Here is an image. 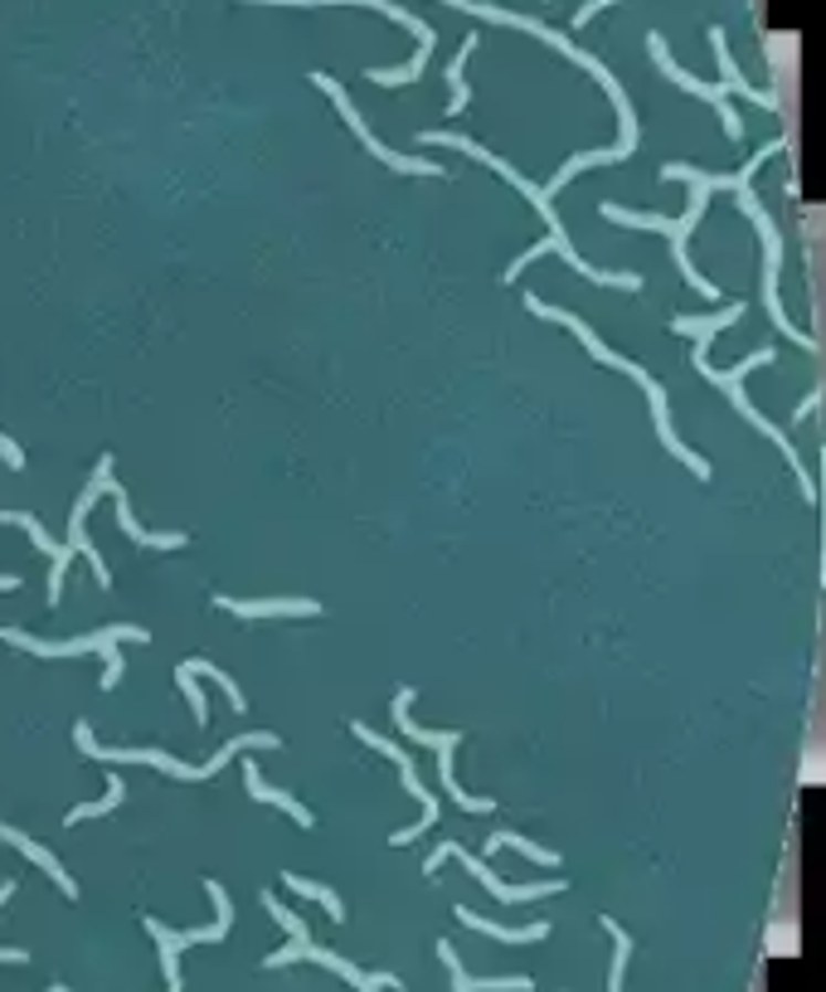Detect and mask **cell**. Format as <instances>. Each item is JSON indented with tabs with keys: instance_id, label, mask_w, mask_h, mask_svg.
<instances>
[{
	"instance_id": "cell-31",
	"label": "cell",
	"mask_w": 826,
	"mask_h": 992,
	"mask_svg": "<svg viewBox=\"0 0 826 992\" xmlns=\"http://www.w3.org/2000/svg\"><path fill=\"white\" fill-rule=\"evenodd\" d=\"M176 681H180V691H185V701H190V710H195V725H205L209 720V706H205V691L195 686V677L185 667H176Z\"/></svg>"
},
{
	"instance_id": "cell-14",
	"label": "cell",
	"mask_w": 826,
	"mask_h": 992,
	"mask_svg": "<svg viewBox=\"0 0 826 992\" xmlns=\"http://www.w3.org/2000/svg\"><path fill=\"white\" fill-rule=\"evenodd\" d=\"M215 604L239 618H316L322 614L316 598H215Z\"/></svg>"
},
{
	"instance_id": "cell-33",
	"label": "cell",
	"mask_w": 826,
	"mask_h": 992,
	"mask_svg": "<svg viewBox=\"0 0 826 992\" xmlns=\"http://www.w3.org/2000/svg\"><path fill=\"white\" fill-rule=\"evenodd\" d=\"M0 462H6V468H15V472L24 468V452H20V443H15V438H6V434H0Z\"/></svg>"
},
{
	"instance_id": "cell-24",
	"label": "cell",
	"mask_w": 826,
	"mask_h": 992,
	"mask_svg": "<svg viewBox=\"0 0 826 992\" xmlns=\"http://www.w3.org/2000/svg\"><path fill=\"white\" fill-rule=\"evenodd\" d=\"M282 886H287V890H297V896H306V900H316V905H322V910H326L336 925L345 920V905H341V896H336V890H331V886H322V880H306V876H297V871H287V876H282Z\"/></svg>"
},
{
	"instance_id": "cell-17",
	"label": "cell",
	"mask_w": 826,
	"mask_h": 992,
	"mask_svg": "<svg viewBox=\"0 0 826 992\" xmlns=\"http://www.w3.org/2000/svg\"><path fill=\"white\" fill-rule=\"evenodd\" d=\"M268 6H375L379 15H389V20H399V24H409V30L418 34V49L424 54H433V30H428L424 20L414 15V10H404V6H394V0H268Z\"/></svg>"
},
{
	"instance_id": "cell-35",
	"label": "cell",
	"mask_w": 826,
	"mask_h": 992,
	"mask_svg": "<svg viewBox=\"0 0 826 992\" xmlns=\"http://www.w3.org/2000/svg\"><path fill=\"white\" fill-rule=\"evenodd\" d=\"M817 404H822V389H812V395H807V399H803V404H797V414H793V424H797V419H803V414H812V409H817Z\"/></svg>"
},
{
	"instance_id": "cell-3",
	"label": "cell",
	"mask_w": 826,
	"mask_h": 992,
	"mask_svg": "<svg viewBox=\"0 0 826 992\" xmlns=\"http://www.w3.org/2000/svg\"><path fill=\"white\" fill-rule=\"evenodd\" d=\"M759 365H773V351H769V346H763V351H754V355H749V361H739L734 370H714V365H710V336H700V341H696V370L705 375L710 385H720L724 395H730V404H734V409L744 414V419L754 424L759 434L769 438V443H778V448H783V458L793 462V472H797V477H803L807 497H817V487H812V482H807V472H803V452H797L793 443H787V434H783V428H773V424H769V419H763V414L754 409V404H749V395H744V375H749V370H759Z\"/></svg>"
},
{
	"instance_id": "cell-11",
	"label": "cell",
	"mask_w": 826,
	"mask_h": 992,
	"mask_svg": "<svg viewBox=\"0 0 826 992\" xmlns=\"http://www.w3.org/2000/svg\"><path fill=\"white\" fill-rule=\"evenodd\" d=\"M647 49H651V59H657V69L666 73V79H671V83H681L686 93H696V97H705V103H714V107H720L724 137H734V142L744 137V122H739V113L730 107V93H724V88H714V83H700V79H690V73H686L681 64H676L671 54H666V40H661V34H647Z\"/></svg>"
},
{
	"instance_id": "cell-20",
	"label": "cell",
	"mask_w": 826,
	"mask_h": 992,
	"mask_svg": "<svg viewBox=\"0 0 826 992\" xmlns=\"http://www.w3.org/2000/svg\"><path fill=\"white\" fill-rule=\"evenodd\" d=\"M243 783H249V793H253L258 803H273V807H282V813H287V817H297V827H312V823H316V817L306 813V807H302L297 798H292V793H282V789H273V783H263V779H258V764L243 769Z\"/></svg>"
},
{
	"instance_id": "cell-18",
	"label": "cell",
	"mask_w": 826,
	"mask_h": 992,
	"mask_svg": "<svg viewBox=\"0 0 826 992\" xmlns=\"http://www.w3.org/2000/svg\"><path fill=\"white\" fill-rule=\"evenodd\" d=\"M0 842H10V847H15L20 856H30V862L40 866V871H44L49 880H54V886L64 890L69 900H79V886H73V876H69L64 866H59L54 856H49V852H44V847H40V842H34V837H24V832H15V827H6V823H0Z\"/></svg>"
},
{
	"instance_id": "cell-10",
	"label": "cell",
	"mask_w": 826,
	"mask_h": 992,
	"mask_svg": "<svg viewBox=\"0 0 826 992\" xmlns=\"http://www.w3.org/2000/svg\"><path fill=\"white\" fill-rule=\"evenodd\" d=\"M205 890H209V900H215V925H205V929H166L161 920H146V934L156 939L166 953H180V949H190V944H215V939H224L229 934V925H233V905H229V890L219 886V880H205Z\"/></svg>"
},
{
	"instance_id": "cell-6",
	"label": "cell",
	"mask_w": 826,
	"mask_h": 992,
	"mask_svg": "<svg viewBox=\"0 0 826 992\" xmlns=\"http://www.w3.org/2000/svg\"><path fill=\"white\" fill-rule=\"evenodd\" d=\"M312 83H316V88H322V93H331V103L341 107V117L351 122V132H355V137H360V146H365L369 156H379V161H385L389 170H404V176H442V166L424 161V156H399V152H389V146L379 142L369 127H365V117L351 107V97H345V88H341L336 79H331V73H312Z\"/></svg>"
},
{
	"instance_id": "cell-32",
	"label": "cell",
	"mask_w": 826,
	"mask_h": 992,
	"mask_svg": "<svg viewBox=\"0 0 826 992\" xmlns=\"http://www.w3.org/2000/svg\"><path fill=\"white\" fill-rule=\"evenodd\" d=\"M117 681H122V652H117V643H107L103 647V681H97V691H117Z\"/></svg>"
},
{
	"instance_id": "cell-8",
	"label": "cell",
	"mask_w": 826,
	"mask_h": 992,
	"mask_svg": "<svg viewBox=\"0 0 826 992\" xmlns=\"http://www.w3.org/2000/svg\"><path fill=\"white\" fill-rule=\"evenodd\" d=\"M297 959H312V963H322V969L341 973L345 983H355L360 992H385V988H404V983H399V978H394V973H360V969H355L351 959H341V953H331V949H316L312 939H306V944H297V939H292L287 949L268 953V959H263V969H287V963H297Z\"/></svg>"
},
{
	"instance_id": "cell-38",
	"label": "cell",
	"mask_w": 826,
	"mask_h": 992,
	"mask_svg": "<svg viewBox=\"0 0 826 992\" xmlns=\"http://www.w3.org/2000/svg\"><path fill=\"white\" fill-rule=\"evenodd\" d=\"M59 992H69V988H64V983H59Z\"/></svg>"
},
{
	"instance_id": "cell-34",
	"label": "cell",
	"mask_w": 826,
	"mask_h": 992,
	"mask_svg": "<svg viewBox=\"0 0 826 992\" xmlns=\"http://www.w3.org/2000/svg\"><path fill=\"white\" fill-rule=\"evenodd\" d=\"M608 6H618V0H588V6H584V10H578V15H574V24H588V20L598 15V10H608Z\"/></svg>"
},
{
	"instance_id": "cell-30",
	"label": "cell",
	"mask_w": 826,
	"mask_h": 992,
	"mask_svg": "<svg viewBox=\"0 0 826 992\" xmlns=\"http://www.w3.org/2000/svg\"><path fill=\"white\" fill-rule=\"evenodd\" d=\"M263 905H268V915H273V920L287 929L292 939H297V944H306V939H312V934H306V920H302V915H292L287 905H278V896H263Z\"/></svg>"
},
{
	"instance_id": "cell-25",
	"label": "cell",
	"mask_w": 826,
	"mask_h": 992,
	"mask_svg": "<svg viewBox=\"0 0 826 992\" xmlns=\"http://www.w3.org/2000/svg\"><path fill=\"white\" fill-rule=\"evenodd\" d=\"M501 847H515L521 856H530V862H540V866H560V852L535 847V842L521 837V832H491V837H487V852H501Z\"/></svg>"
},
{
	"instance_id": "cell-12",
	"label": "cell",
	"mask_w": 826,
	"mask_h": 992,
	"mask_svg": "<svg viewBox=\"0 0 826 992\" xmlns=\"http://www.w3.org/2000/svg\"><path fill=\"white\" fill-rule=\"evenodd\" d=\"M113 477V458H103L97 462V472H93V482H88V492L79 497V507H73V521H69V550L73 555H88V565H93V579L103 584H113V574H107V565H103V555L93 550V541H88V511H93V501H97V492H103V482Z\"/></svg>"
},
{
	"instance_id": "cell-7",
	"label": "cell",
	"mask_w": 826,
	"mask_h": 992,
	"mask_svg": "<svg viewBox=\"0 0 826 992\" xmlns=\"http://www.w3.org/2000/svg\"><path fill=\"white\" fill-rule=\"evenodd\" d=\"M0 643L24 647V652H34V657H83V652H103L107 643H146V628L113 623V628L88 633V638H69V643H44V638H30V633H20V628H0Z\"/></svg>"
},
{
	"instance_id": "cell-9",
	"label": "cell",
	"mask_w": 826,
	"mask_h": 992,
	"mask_svg": "<svg viewBox=\"0 0 826 992\" xmlns=\"http://www.w3.org/2000/svg\"><path fill=\"white\" fill-rule=\"evenodd\" d=\"M351 730H355V740H365V744H369V750H375V754H389V759H394V764H399V774H404V789H409V793H414V798H418V803H424V817H418V823H414V827H404V832H394V837H389V842H394V847H409V842L418 837V832H428V827H433V823H438V798H433V793H428V789H424V779H418L414 759H409V754H404V750H394V744H389V740H379V734H375V730H369V725H360V720H355V725H351Z\"/></svg>"
},
{
	"instance_id": "cell-29",
	"label": "cell",
	"mask_w": 826,
	"mask_h": 992,
	"mask_svg": "<svg viewBox=\"0 0 826 992\" xmlns=\"http://www.w3.org/2000/svg\"><path fill=\"white\" fill-rule=\"evenodd\" d=\"M180 667L190 671V677H215V681H219V691L229 696V706H233V710H243V706H249V701H243V691H239V686H233V677H229V671H219L215 661H200V657H195V661H180Z\"/></svg>"
},
{
	"instance_id": "cell-28",
	"label": "cell",
	"mask_w": 826,
	"mask_h": 992,
	"mask_svg": "<svg viewBox=\"0 0 826 992\" xmlns=\"http://www.w3.org/2000/svg\"><path fill=\"white\" fill-rule=\"evenodd\" d=\"M122 798H127V783H122L117 774H107V793H103V798L83 803V807H69L64 823L73 827V823H83V817H103V813H113V807H122Z\"/></svg>"
},
{
	"instance_id": "cell-2",
	"label": "cell",
	"mask_w": 826,
	"mask_h": 992,
	"mask_svg": "<svg viewBox=\"0 0 826 992\" xmlns=\"http://www.w3.org/2000/svg\"><path fill=\"white\" fill-rule=\"evenodd\" d=\"M73 740H79V750H83V754L103 759V764H156V769H161V774H170V779H215L233 754H243V750H278V744H282L273 730H249V734H239V740L219 744V754L209 759V764L190 769V764H180V759H170V754H161V750H103V744L93 740V725H88V720H79V725H73Z\"/></svg>"
},
{
	"instance_id": "cell-21",
	"label": "cell",
	"mask_w": 826,
	"mask_h": 992,
	"mask_svg": "<svg viewBox=\"0 0 826 992\" xmlns=\"http://www.w3.org/2000/svg\"><path fill=\"white\" fill-rule=\"evenodd\" d=\"M458 740H462V734H458ZM458 740H448V744H442V750H438V774H442V789L452 793V803H458L462 813H496V803H491V798H472V793H462V789H458V774H452V750H458Z\"/></svg>"
},
{
	"instance_id": "cell-26",
	"label": "cell",
	"mask_w": 826,
	"mask_h": 992,
	"mask_svg": "<svg viewBox=\"0 0 826 992\" xmlns=\"http://www.w3.org/2000/svg\"><path fill=\"white\" fill-rule=\"evenodd\" d=\"M603 929H608L613 939V973H608V992H623V973H627V959H632V939H627V929L618 920H608L603 915Z\"/></svg>"
},
{
	"instance_id": "cell-13",
	"label": "cell",
	"mask_w": 826,
	"mask_h": 992,
	"mask_svg": "<svg viewBox=\"0 0 826 992\" xmlns=\"http://www.w3.org/2000/svg\"><path fill=\"white\" fill-rule=\"evenodd\" d=\"M0 521H6V525H24V535H30V541H34V550L54 560V574H49V608H59V598H64V574H69L73 550H69V545H59L54 535H49L44 525L30 516V511H6V516H0Z\"/></svg>"
},
{
	"instance_id": "cell-5",
	"label": "cell",
	"mask_w": 826,
	"mask_h": 992,
	"mask_svg": "<svg viewBox=\"0 0 826 992\" xmlns=\"http://www.w3.org/2000/svg\"><path fill=\"white\" fill-rule=\"evenodd\" d=\"M442 862H462L467 871L477 876V886H482V890H491V896H496V900H505V905L540 900V896H560V890H564V880H540V886H505V880H501L496 871H491V866L482 862V856H472L467 847H458V842H442V847H438V852H433V856H428V862H424V876L433 880V876L442 871Z\"/></svg>"
},
{
	"instance_id": "cell-1",
	"label": "cell",
	"mask_w": 826,
	"mask_h": 992,
	"mask_svg": "<svg viewBox=\"0 0 826 992\" xmlns=\"http://www.w3.org/2000/svg\"><path fill=\"white\" fill-rule=\"evenodd\" d=\"M525 307H530V312H535V316H545V322H564V326H569V331H574V336H578V341H584V351H588V355H594V361H598V365H608V370H623V375H632V379H637V385H642V389H647L651 409H657V434H661V443H666V448H671V458H681V462H686V468H690V472H696V477H710V462H705V458H700V452H690V448L681 443V438H676V424H671V404H666V389H661V385H657V379H651V375L642 370V365H632V361H627V355H618V351H608V346H603V341L594 336V331H588L584 322H578V316H574V312H564V307H550V302H540V297H525Z\"/></svg>"
},
{
	"instance_id": "cell-36",
	"label": "cell",
	"mask_w": 826,
	"mask_h": 992,
	"mask_svg": "<svg viewBox=\"0 0 826 992\" xmlns=\"http://www.w3.org/2000/svg\"><path fill=\"white\" fill-rule=\"evenodd\" d=\"M6 589H20V574H0V594Z\"/></svg>"
},
{
	"instance_id": "cell-16",
	"label": "cell",
	"mask_w": 826,
	"mask_h": 992,
	"mask_svg": "<svg viewBox=\"0 0 826 992\" xmlns=\"http://www.w3.org/2000/svg\"><path fill=\"white\" fill-rule=\"evenodd\" d=\"M438 959L448 963V973H452V992H530V988H535L530 978H467L458 949H452L448 939L438 944Z\"/></svg>"
},
{
	"instance_id": "cell-15",
	"label": "cell",
	"mask_w": 826,
	"mask_h": 992,
	"mask_svg": "<svg viewBox=\"0 0 826 992\" xmlns=\"http://www.w3.org/2000/svg\"><path fill=\"white\" fill-rule=\"evenodd\" d=\"M103 492H113V497H117V525H122V531H127L137 545H151V550H185V545H190V535H180V531H146V525H137V516H132V501H127V492H122L113 477L103 482Z\"/></svg>"
},
{
	"instance_id": "cell-23",
	"label": "cell",
	"mask_w": 826,
	"mask_h": 992,
	"mask_svg": "<svg viewBox=\"0 0 826 992\" xmlns=\"http://www.w3.org/2000/svg\"><path fill=\"white\" fill-rule=\"evenodd\" d=\"M458 920H462V925H472V929H482V934H491V939H501V944H535V939H545V934H550V925L505 929V925H491V920H482V915H472V910H458Z\"/></svg>"
},
{
	"instance_id": "cell-4",
	"label": "cell",
	"mask_w": 826,
	"mask_h": 992,
	"mask_svg": "<svg viewBox=\"0 0 826 992\" xmlns=\"http://www.w3.org/2000/svg\"><path fill=\"white\" fill-rule=\"evenodd\" d=\"M739 210H744L749 219H754V229H759V239H763V307H769V316H773V326L783 331L787 341H797V346H807V351H817V341L807 336V331H797L793 322H787V312H783V302H778V268H783V243H778V224L769 219V210L759 205V195L754 190H739Z\"/></svg>"
},
{
	"instance_id": "cell-27",
	"label": "cell",
	"mask_w": 826,
	"mask_h": 992,
	"mask_svg": "<svg viewBox=\"0 0 826 992\" xmlns=\"http://www.w3.org/2000/svg\"><path fill=\"white\" fill-rule=\"evenodd\" d=\"M472 49H477V34H467L462 49H458V59L448 64V88H452V107H448V113H452V117L467 113V97H472V93H467V79H462V69H467V59H472Z\"/></svg>"
},
{
	"instance_id": "cell-19",
	"label": "cell",
	"mask_w": 826,
	"mask_h": 992,
	"mask_svg": "<svg viewBox=\"0 0 826 992\" xmlns=\"http://www.w3.org/2000/svg\"><path fill=\"white\" fill-rule=\"evenodd\" d=\"M710 44H714V59H720V79H724V93H744L749 103H759V107H769V113H778V93L749 88V83H744V73L734 69V54H730V44H724V30H720V24H714V30H710Z\"/></svg>"
},
{
	"instance_id": "cell-22",
	"label": "cell",
	"mask_w": 826,
	"mask_h": 992,
	"mask_svg": "<svg viewBox=\"0 0 826 992\" xmlns=\"http://www.w3.org/2000/svg\"><path fill=\"white\" fill-rule=\"evenodd\" d=\"M739 316H744V302H730L724 312H710V316H676L671 322V331L676 336H714V331H724V326H734Z\"/></svg>"
},
{
	"instance_id": "cell-37",
	"label": "cell",
	"mask_w": 826,
	"mask_h": 992,
	"mask_svg": "<svg viewBox=\"0 0 826 992\" xmlns=\"http://www.w3.org/2000/svg\"><path fill=\"white\" fill-rule=\"evenodd\" d=\"M10 896H15V880H6V886H0V905H6Z\"/></svg>"
}]
</instances>
